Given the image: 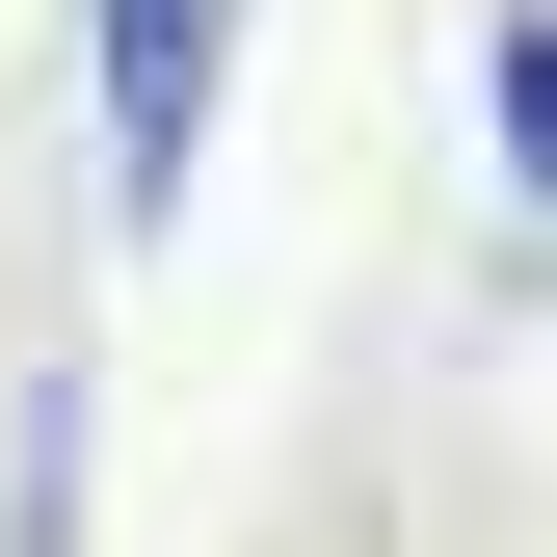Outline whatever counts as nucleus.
<instances>
[{
	"label": "nucleus",
	"mask_w": 557,
	"mask_h": 557,
	"mask_svg": "<svg viewBox=\"0 0 557 557\" xmlns=\"http://www.w3.org/2000/svg\"><path fill=\"white\" fill-rule=\"evenodd\" d=\"M213 107H239V0H81V213L107 239H186Z\"/></svg>",
	"instance_id": "f257e3e1"
},
{
	"label": "nucleus",
	"mask_w": 557,
	"mask_h": 557,
	"mask_svg": "<svg viewBox=\"0 0 557 557\" xmlns=\"http://www.w3.org/2000/svg\"><path fill=\"white\" fill-rule=\"evenodd\" d=\"M478 186H505V239H531V186H557V53H531V0H478Z\"/></svg>",
	"instance_id": "f03ea898"
}]
</instances>
